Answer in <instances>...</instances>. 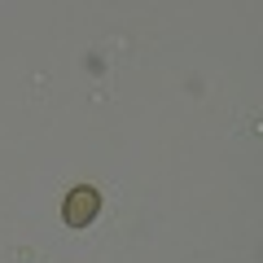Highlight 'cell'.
Returning a JSON list of instances; mask_svg holds the SVG:
<instances>
[{
	"instance_id": "obj_1",
	"label": "cell",
	"mask_w": 263,
	"mask_h": 263,
	"mask_svg": "<svg viewBox=\"0 0 263 263\" xmlns=\"http://www.w3.org/2000/svg\"><path fill=\"white\" fill-rule=\"evenodd\" d=\"M97 215H101V193H97L92 184H79V189H70V193H66L62 219H66L70 228H88Z\"/></svg>"
}]
</instances>
